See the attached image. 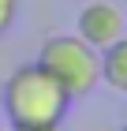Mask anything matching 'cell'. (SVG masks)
<instances>
[{
  "label": "cell",
  "instance_id": "6da1fadb",
  "mask_svg": "<svg viewBox=\"0 0 127 131\" xmlns=\"http://www.w3.org/2000/svg\"><path fill=\"white\" fill-rule=\"evenodd\" d=\"M71 97L38 60L22 64L4 82V112L11 127H38V124H60Z\"/></svg>",
  "mask_w": 127,
  "mask_h": 131
},
{
  "label": "cell",
  "instance_id": "7a4b0ae2",
  "mask_svg": "<svg viewBox=\"0 0 127 131\" xmlns=\"http://www.w3.org/2000/svg\"><path fill=\"white\" fill-rule=\"evenodd\" d=\"M38 64L67 90V97H86L101 82V52L90 49L78 34H52L38 52Z\"/></svg>",
  "mask_w": 127,
  "mask_h": 131
},
{
  "label": "cell",
  "instance_id": "3957f363",
  "mask_svg": "<svg viewBox=\"0 0 127 131\" xmlns=\"http://www.w3.org/2000/svg\"><path fill=\"white\" fill-rule=\"evenodd\" d=\"M75 34L86 41L90 49L101 52L116 38L127 34V15L112 0H90V4H82V11H78V19H75Z\"/></svg>",
  "mask_w": 127,
  "mask_h": 131
},
{
  "label": "cell",
  "instance_id": "277c9868",
  "mask_svg": "<svg viewBox=\"0 0 127 131\" xmlns=\"http://www.w3.org/2000/svg\"><path fill=\"white\" fill-rule=\"evenodd\" d=\"M101 79L112 90L127 94V34L116 38L108 49H101Z\"/></svg>",
  "mask_w": 127,
  "mask_h": 131
},
{
  "label": "cell",
  "instance_id": "5b68a950",
  "mask_svg": "<svg viewBox=\"0 0 127 131\" xmlns=\"http://www.w3.org/2000/svg\"><path fill=\"white\" fill-rule=\"evenodd\" d=\"M15 19H19V0H0V38L15 26Z\"/></svg>",
  "mask_w": 127,
  "mask_h": 131
},
{
  "label": "cell",
  "instance_id": "8992f818",
  "mask_svg": "<svg viewBox=\"0 0 127 131\" xmlns=\"http://www.w3.org/2000/svg\"><path fill=\"white\" fill-rule=\"evenodd\" d=\"M11 131H60V124H38V127H11Z\"/></svg>",
  "mask_w": 127,
  "mask_h": 131
},
{
  "label": "cell",
  "instance_id": "52a82bcc",
  "mask_svg": "<svg viewBox=\"0 0 127 131\" xmlns=\"http://www.w3.org/2000/svg\"><path fill=\"white\" fill-rule=\"evenodd\" d=\"M123 4H127V0H123Z\"/></svg>",
  "mask_w": 127,
  "mask_h": 131
},
{
  "label": "cell",
  "instance_id": "ba28073f",
  "mask_svg": "<svg viewBox=\"0 0 127 131\" xmlns=\"http://www.w3.org/2000/svg\"><path fill=\"white\" fill-rule=\"evenodd\" d=\"M123 131H127V127H123Z\"/></svg>",
  "mask_w": 127,
  "mask_h": 131
}]
</instances>
